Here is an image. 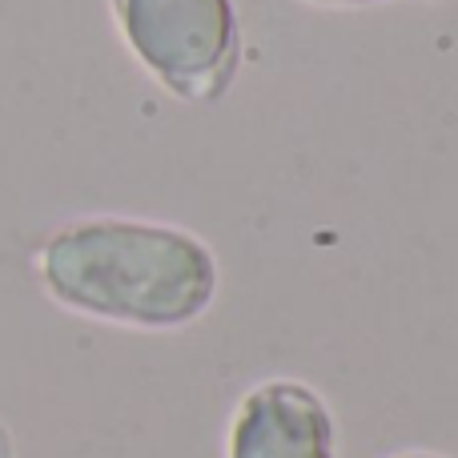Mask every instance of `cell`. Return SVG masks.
<instances>
[{
  "mask_svg": "<svg viewBox=\"0 0 458 458\" xmlns=\"http://www.w3.org/2000/svg\"><path fill=\"white\" fill-rule=\"evenodd\" d=\"M37 277L56 306L133 330H182L217 298L201 237L137 217H81L48 233Z\"/></svg>",
  "mask_w": 458,
  "mask_h": 458,
  "instance_id": "6da1fadb",
  "label": "cell"
},
{
  "mask_svg": "<svg viewBox=\"0 0 458 458\" xmlns=\"http://www.w3.org/2000/svg\"><path fill=\"white\" fill-rule=\"evenodd\" d=\"M129 53L177 101H222L242 69L229 0H109Z\"/></svg>",
  "mask_w": 458,
  "mask_h": 458,
  "instance_id": "7a4b0ae2",
  "label": "cell"
},
{
  "mask_svg": "<svg viewBox=\"0 0 458 458\" xmlns=\"http://www.w3.org/2000/svg\"><path fill=\"white\" fill-rule=\"evenodd\" d=\"M225 458H334L330 406L306 382H258L233 411Z\"/></svg>",
  "mask_w": 458,
  "mask_h": 458,
  "instance_id": "3957f363",
  "label": "cell"
},
{
  "mask_svg": "<svg viewBox=\"0 0 458 458\" xmlns=\"http://www.w3.org/2000/svg\"><path fill=\"white\" fill-rule=\"evenodd\" d=\"M306 4H326V8H358V4H378V0H306Z\"/></svg>",
  "mask_w": 458,
  "mask_h": 458,
  "instance_id": "277c9868",
  "label": "cell"
},
{
  "mask_svg": "<svg viewBox=\"0 0 458 458\" xmlns=\"http://www.w3.org/2000/svg\"><path fill=\"white\" fill-rule=\"evenodd\" d=\"M394 458H443V454H430V451H403V454H394Z\"/></svg>",
  "mask_w": 458,
  "mask_h": 458,
  "instance_id": "5b68a950",
  "label": "cell"
},
{
  "mask_svg": "<svg viewBox=\"0 0 458 458\" xmlns=\"http://www.w3.org/2000/svg\"><path fill=\"white\" fill-rule=\"evenodd\" d=\"M0 458H8V438H4V430H0Z\"/></svg>",
  "mask_w": 458,
  "mask_h": 458,
  "instance_id": "8992f818",
  "label": "cell"
}]
</instances>
